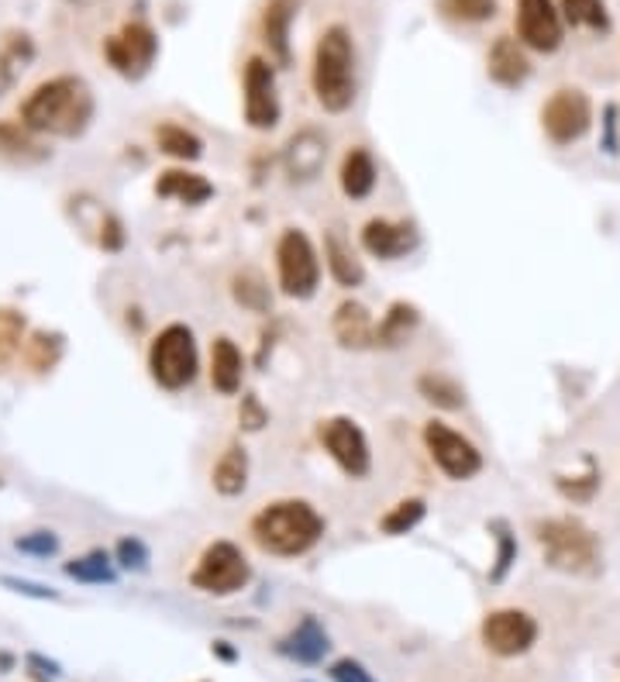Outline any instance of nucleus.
<instances>
[{
    "instance_id": "9d476101",
    "label": "nucleus",
    "mask_w": 620,
    "mask_h": 682,
    "mask_svg": "<svg viewBox=\"0 0 620 682\" xmlns=\"http://www.w3.org/2000/svg\"><path fill=\"white\" fill-rule=\"evenodd\" d=\"M318 438L324 445V451L334 459V466L342 469L349 479H365L373 469V451L370 441H365V431L352 417H328L321 420Z\"/></svg>"
},
{
    "instance_id": "f704fd0d",
    "label": "nucleus",
    "mask_w": 620,
    "mask_h": 682,
    "mask_svg": "<svg viewBox=\"0 0 620 682\" xmlns=\"http://www.w3.org/2000/svg\"><path fill=\"white\" fill-rule=\"evenodd\" d=\"M63 345H60V334H45V331H35L32 341H28V352L24 359L32 362L35 369H52L55 359H60Z\"/></svg>"
},
{
    "instance_id": "e433bc0d",
    "label": "nucleus",
    "mask_w": 620,
    "mask_h": 682,
    "mask_svg": "<svg viewBox=\"0 0 620 682\" xmlns=\"http://www.w3.org/2000/svg\"><path fill=\"white\" fill-rule=\"evenodd\" d=\"M514 562H517V542L506 531H500V548H496V565L490 568V583H503Z\"/></svg>"
},
{
    "instance_id": "c9c22d12",
    "label": "nucleus",
    "mask_w": 620,
    "mask_h": 682,
    "mask_svg": "<svg viewBox=\"0 0 620 682\" xmlns=\"http://www.w3.org/2000/svg\"><path fill=\"white\" fill-rule=\"evenodd\" d=\"M597 487H600V472L589 466V472L586 476H576L573 482L569 479H558V490H562V497H569V500H589L597 493Z\"/></svg>"
},
{
    "instance_id": "58836bf2",
    "label": "nucleus",
    "mask_w": 620,
    "mask_h": 682,
    "mask_svg": "<svg viewBox=\"0 0 620 682\" xmlns=\"http://www.w3.org/2000/svg\"><path fill=\"white\" fill-rule=\"evenodd\" d=\"M118 562L125 568H135V573H142V568L149 565V548L138 542V537H121L118 542Z\"/></svg>"
},
{
    "instance_id": "f03ea898",
    "label": "nucleus",
    "mask_w": 620,
    "mask_h": 682,
    "mask_svg": "<svg viewBox=\"0 0 620 682\" xmlns=\"http://www.w3.org/2000/svg\"><path fill=\"white\" fill-rule=\"evenodd\" d=\"M324 518L318 514L314 503L307 500H276L263 507L248 524L252 542L266 555L276 558H297L307 555L324 537Z\"/></svg>"
},
{
    "instance_id": "a19ab883",
    "label": "nucleus",
    "mask_w": 620,
    "mask_h": 682,
    "mask_svg": "<svg viewBox=\"0 0 620 682\" xmlns=\"http://www.w3.org/2000/svg\"><path fill=\"white\" fill-rule=\"evenodd\" d=\"M328 675H331L334 682H376L373 672L365 669L362 662H355V659H338Z\"/></svg>"
},
{
    "instance_id": "4468645a",
    "label": "nucleus",
    "mask_w": 620,
    "mask_h": 682,
    "mask_svg": "<svg viewBox=\"0 0 620 682\" xmlns=\"http://www.w3.org/2000/svg\"><path fill=\"white\" fill-rule=\"evenodd\" d=\"M517 35L534 52H555L562 45V11L552 0H517Z\"/></svg>"
},
{
    "instance_id": "7c9ffc66",
    "label": "nucleus",
    "mask_w": 620,
    "mask_h": 682,
    "mask_svg": "<svg viewBox=\"0 0 620 682\" xmlns=\"http://www.w3.org/2000/svg\"><path fill=\"white\" fill-rule=\"evenodd\" d=\"M425 514H428V503L420 500V497H407V500H400V503L393 507L389 514L380 521V528H383L386 534H407V531H414L420 521H425Z\"/></svg>"
},
{
    "instance_id": "37998d69",
    "label": "nucleus",
    "mask_w": 620,
    "mask_h": 682,
    "mask_svg": "<svg viewBox=\"0 0 620 682\" xmlns=\"http://www.w3.org/2000/svg\"><path fill=\"white\" fill-rule=\"evenodd\" d=\"M4 586L18 589V593H24V596H39V600H55V589L39 586V583H28V579H11V576H4Z\"/></svg>"
},
{
    "instance_id": "dca6fc26",
    "label": "nucleus",
    "mask_w": 620,
    "mask_h": 682,
    "mask_svg": "<svg viewBox=\"0 0 620 682\" xmlns=\"http://www.w3.org/2000/svg\"><path fill=\"white\" fill-rule=\"evenodd\" d=\"M362 248L376 255V259H404L407 252L417 248V232L407 221H389V217H373L362 227Z\"/></svg>"
},
{
    "instance_id": "6e6552de",
    "label": "nucleus",
    "mask_w": 620,
    "mask_h": 682,
    "mask_svg": "<svg viewBox=\"0 0 620 682\" xmlns=\"http://www.w3.org/2000/svg\"><path fill=\"white\" fill-rule=\"evenodd\" d=\"M425 448L435 459V466L456 482H466V479L483 472V451H479L462 431L448 428L445 420L425 424Z\"/></svg>"
},
{
    "instance_id": "423d86ee",
    "label": "nucleus",
    "mask_w": 620,
    "mask_h": 682,
    "mask_svg": "<svg viewBox=\"0 0 620 682\" xmlns=\"http://www.w3.org/2000/svg\"><path fill=\"white\" fill-rule=\"evenodd\" d=\"M276 276H279V290L293 300L314 297L321 287V259L300 227H287L276 242Z\"/></svg>"
},
{
    "instance_id": "ddd939ff",
    "label": "nucleus",
    "mask_w": 620,
    "mask_h": 682,
    "mask_svg": "<svg viewBox=\"0 0 620 682\" xmlns=\"http://www.w3.org/2000/svg\"><path fill=\"white\" fill-rule=\"evenodd\" d=\"M279 94H276V73L263 60V55H252L245 63V121L256 131H269L279 125Z\"/></svg>"
},
{
    "instance_id": "4c0bfd02",
    "label": "nucleus",
    "mask_w": 620,
    "mask_h": 682,
    "mask_svg": "<svg viewBox=\"0 0 620 682\" xmlns=\"http://www.w3.org/2000/svg\"><path fill=\"white\" fill-rule=\"evenodd\" d=\"M238 420H242V428H245V431H263V428H266V420H269V414H266V407L259 404V396H256V393H248V396H242V407H238Z\"/></svg>"
},
{
    "instance_id": "f3484780",
    "label": "nucleus",
    "mask_w": 620,
    "mask_h": 682,
    "mask_svg": "<svg viewBox=\"0 0 620 682\" xmlns=\"http://www.w3.org/2000/svg\"><path fill=\"white\" fill-rule=\"evenodd\" d=\"M293 18H297V0H269V4L263 8L259 32H263L269 55L279 66H290V60H293V49H290Z\"/></svg>"
},
{
    "instance_id": "393cba45",
    "label": "nucleus",
    "mask_w": 620,
    "mask_h": 682,
    "mask_svg": "<svg viewBox=\"0 0 620 682\" xmlns=\"http://www.w3.org/2000/svg\"><path fill=\"white\" fill-rule=\"evenodd\" d=\"M214 479V490L221 497H238L248 487V451L242 445H228L221 451V459L211 472Z\"/></svg>"
},
{
    "instance_id": "a878e982",
    "label": "nucleus",
    "mask_w": 620,
    "mask_h": 682,
    "mask_svg": "<svg viewBox=\"0 0 620 682\" xmlns=\"http://www.w3.org/2000/svg\"><path fill=\"white\" fill-rule=\"evenodd\" d=\"M420 324V315H417V307L407 303V300H397V303H389V310L383 315V321L376 324V345L383 349H397L404 345V341L417 331Z\"/></svg>"
},
{
    "instance_id": "79ce46f5",
    "label": "nucleus",
    "mask_w": 620,
    "mask_h": 682,
    "mask_svg": "<svg viewBox=\"0 0 620 682\" xmlns=\"http://www.w3.org/2000/svg\"><path fill=\"white\" fill-rule=\"evenodd\" d=\"M35 149L32 141H28V135L14 125H0V152H28Z\"/></svg>"
},
{
    "instance_id": "4be33fe9",
    "label": "nucleus",
    "mask_w": 620,
    "mask_h": 682,
    "mask_svg": "<svg viewBox=\"0 0 620 682\" xmlns=\"http://www.w3.org/2000/svg\"><path fill=\"white\" fill-rule=\"evenodd\" d=\"M245 376V359L232 338H217L211 345V386L221 396H235L242 390Z\"/></svg>"
},
{
    "instance_id": "0eeeda50",
    "label": "nucleus",
    "mask_w": 620,
    "mask_h": 682,
    "mask_svg": "<svg viewBox=\"0 0 620 682\" xmlns=\"http://www.w3.org/2000/svg\"><path fill=\"white\" fill-rule=\"evenodd\" d=\"M252 579V565L245 552L235 542H214L196 558V568L190 573L193 589L211 593V596H232L242 593Z\"/></svg>"
},
{
    "instance_id": "5701e85b",
    "label": "nucleus",
    "mask_w": 620,
    "mask_h": 682,
    "mask_svg": "<svg viewBox=\"0 0 620 682\" xmlns=\"http://www.w3.org/2000/svg\"><path fill=\"white\" fill-rule=\"evenodd\" d=\"M376 162L362 146L349 149L342 159V169H338V183H342V193L352 196V201H365L376 190Z\"/></svg>"
},
{
    "instance_id": "6ab92c4d",
    "label": "nucleus",
    "mask_w": 620,
    "mask_h": 682,
    "mask_svg": "<svg viewBox=\"0 0 620 682\" xmlns=\"http://www.w3.org/2000/svg\"><path fill=\"white\" fill-rule=\"evenodd\" d=\"M331 331H334L338 345H342V349H370V345H376V324L370 318V310H365L359 300L338 303Z\"/></svg>"
},
{
    "instance_id": "20e7f679",
    "label": "nucleus",
    "mask_w": 620,
    "mask_h": 682,
    "mask_svg": "<svg viewBox=\"0 0 620 682\" xmlns=\"http://www.w3.org/2000/svg\"><path fill=\"white\" fill-rule=\"evenodd\" d=\"M534 537H538L545 562L558 568V573L586 576V573H594L600 562L597 534L576 518H548L534 528Z\"/></svg>"
},
{
    "instance_id": "b1692460",
    "label": "nucleus",
    "mask_w": 620,
    "mask_h": 682,
    "mask_svg": "<svg viewBox=\"0 0 620 682\" xmlns=\"http://www.w3.org/2000/svg\"><path fill=\"white\" fill-rule=\"evenodd\" d=\"M324 266H328V273H331V279L338 283V287H345V290L362 287L365 269L359 263V255L352 252V245L338 232H331L324 238Z\"/></svg>"
},
{
    "instance_id": "473e14b6",
    "label": "nucleus",
    "mask_w": 620,
    "mask_h": 682,
    "mask_svg": "<svg viewBox=\"0 0 620 682\" xmlns=\"http://www.w3.org/2000/svg\"><path fill=\"white\" fill-rule=\"evenodd\" d=\"M438 11L448 21H462V24H479L490 21L496 14V0H441Z\"/></svg>"
},
{
    "instance_id": "2eb2a0df",
    "label": "nucleus",
    "mask_w": 620,
    "mask_h": 682,
    "mask_svg": "<svg viewBox=\"0 0 620 682\" xmlns=\"http://www.w3.org/2000/svg\"><path fill=\"white\" fill-rule=\"evenodd\" d=\"M328 162V138L318 128L297 131L284 146V169L293 183H314Z\"/></svg>"
},
{
    "instance_id": "ea45409f",
    "label": "nucleus",
    "mask_w": 620,
    "mask_h": 682,
    "mask_svg": "<svg viewBox=\"0 0 620 682\" xmlns=\"http://www.w3.org/2000/svg\"><path fill=\"white\" fill-rule=\"evenodd\" d=\"M18 548L28 552V555H55V548H60V537H55L52 531H32L18 537Z\"/></svg>"
},
{
    "instance_id": "c03bdc74",
    "label": "nucleus",
    "mask_w": 620,
    "mask_h": 682,
    "mask_svg": "<svg viewBox=\"0 0 620 682\" xmlns=\"http://www.w3.org/2000/svg\"><path fill=\"white\" fill-rule=\"evenodd\" d=\"M28 669H32V675L42 679V682H52L55 675H60V665H55V662H45L42 656H28Z\"/></svg>"
},
{
    "instance_id": "f257e3e1",
    "label": "nucleus",
    "mask_w": 620,
    "mask_h": 682,
    "mask_svg": "<svg viewBox=\"0 0 620 682\" xmlns=\"http://www.w3.org/2000/svg\"><path fill=\"white\" fill-rule=\"evenodd\" d=\"M94 118V94L79 76H52L21 104V128L39 135L76 138Z\"/></svg>"
},
{
    "instance_id": "39448f33",
    "label": "nucleus",
    "mask_w": 620,
    "mask_h": 682,
    "mask_svg": "<svg viewBox=\"0 0 620 682\" xmlns=\"http://www.w3.org/2000/svg\"><path fill=\"white\" fill-rule=\"evenodd\" d=\"M201 355L186 324H165L149 345V373L165 393H180L196 380Z\"/></svg>"
},
{
    "instance_id": "f8f14e48",
    "label": "nucleus",
    "mask_w": 620,
    "mask_h": 682,
    "mask_svg": "<svg viewBox=\"0 0 620 682\" xmlns=\"http://www.w3.org/2000/svg\"><path fill=\"white\" fill-rule=\"evenodd\" d=\"M104 55L121 76L138 79L152 70L156 55H159V39L146 21H128L118 35H110L104 42Z\"/></svg>"
},
{
    "instance_id": "c756f323",
    "label": "nucleus",
    "mask_w": 620,
    "mask_h": 682,
    "mask_svg": "<svg viewBox=\"0 0 620 682\" xmlns=\"http://www.w3.org/2000/svg\"><path fill=\"white\" fill-rule=\"evenodd\" d=\"M417 393L425 396L428 404L445 407V411H459L466 404L462 386L452 376H445V373H425V376L417 380Z\"/></svg>"
},
{
    "instance_id": "cd10ccee",
    "label": "nucleus",
    "mask_w": 620,
    "mask_h": 682,
    "mask_svg": "<svg viewBox=\"0 0 620 682\" xmlns=\"http://www.w3.org/2000/svg\"><path fill=\"white\" fill-rule=\"evenodd\" d=\"M35 45L24 32H11L0 45V87H11V83L24 73V66L32 63Z\"/></svg>"
},
{
    "instance_id": "a211bd4d",
    "label": "nucleus",
    "mask_w": 620,
    "mask_h": 682,
    "mask_svg": "<svg viewBox=\"0 0 620 682\" xmlns=\"http://www.w3.org/2000/svg\"><path fill=\"white\" fill-rule=\"evenodd\" d=\"M487 73H490V79L496 83V87L517 90L521 83L531 76V63H527L521 42L511 39V35H500V39L493 42L490 55H487Z\"/></svg>"
},
{
    "instance_id": "7ed1b4c3",
    "label": "nucleus",
    "mask_w": 620,
    "mask_h": 682,
    "mask_svg": "<svg viewBox=\"0 0 620 682\" xmlns=\"http://www.w3.org/2000/svg\"><path fill=\"white\" fill-rule=\"evenodd\" d=\"M310 83H314V97L328 114H345L355 104V42L349 28L331 24L321 32Z\"/></svg>"
},
{
    "instance_id": "1a4fd4ad",
    "label": "nucleus",
    "mask_w": 620,
    "mask_h": 682,
    "mask_svg": "<svg viewBox=\"0 0 620 682\" xmlns=\"http://www.w3.org/2000/svg\"><path fill=\"white\" fill-rule=\"evenodd\" d=\"M479 638H483L487 651L500 659H517L524 651H531V644L538 641V620H534L527 610L517 607H500L490 610L479 624Z\"/></svg>"
},
{
    "instance_id": "412c9836",
    "label": "nucleus",
    "mask_w": 620,
    "mask_h": 682,
    "mask_svg": "<svg viewBox=\"0 0 620 682\" xmlns=\"http://www.w3.org/2000/svg\"><path fill=\"white\" fill-rule=\"evenodd\" d=\"M156 193L165 201H180V204H204L214 196V183L201 173H190V169H165L156 180Z\"/></svg>"
},
{
    "instance_id": "2f4dec72",
    "label": "nucleus",
    "mask_w": 620,
    "mask_h": 682,
    "mask_svg": "<svg viewBox=\"0 0 620 682\" xmlns=\"http://www.w3.org/2000/svg\"><path fill=\"white\" fill-rule=\"evenodd\" d=\"M232 294L242 307L256 310V315H266L269 310V287H266V279L259 273H238L232 279Z\"/></svg>"
},
{
    "instance_id": "72a5a7b5",
    "label": "nucleus",
    "mask_w": 620,
    "mask_h": 682,
    "mask_svg": "<svg viewBox=\"0 0 620 682\" xmlns=\"http://www.w3.org/2000/svg\"><path fill=\"white\" fill-rule=\"evenodd\" d=\"M66 576H73L79 583H115V568H110L104 552H90L83 558L66 562Z\"/></svg>"
},
{
    "instance_id": "c85d7f7f",
    "label": "nucleus",
    "mask_w": 620,
    "mask_h": 682,
    "mask_svg": "<svg viewBox=\"0 0 620 682\" xmlns=\"http://www.w3.org/2000/svg\"><path fill=\"white\" fill-rule=\"evenodd\" d=\"M562 21H569L573 28H589V32H610V14L603 8V0H558Z\"/></svg>"
},
{
    "instance_id": "9b49d317",
    "label": "nucleus",
    "mask_w": 620,
    "mask_h": 682,
    "mask_svg": "<svg viewBox=\"0 0 620 682\" xmlns=\"http://www.w3.org/2000/svg\"><path fill=\"white\" fill-rule=\"evenodd\" d=\"M594 125V104L576 87H562L542 107V128L555 146H573Z\"/></svg>"
},
{
    "instance_id": "aec40b11",
    "label": "nucleus",
    "mask_w": 620,
    "mask_h": 682,
    "mask_svg": "<svg viewBox=\"0 0 620 682\" xmlns=\"http://www.w3.org/2000/svg\"><path fill=\"white\" fill-rule=\"evenodd\" d=\"M328 631L318 624V617H303L297 628L279 641V651L300 665H318L328 656Z\"/></svg>"
},
{
    "instance_id": "bb28decb",
    "label": "nucleus",
    "mask_w": 620,
    "mask_h": 682,
    "mask_svg": "<svg viewBox=\"0 0 620 682\" xmlns=\"http://www.w3.org/2000/svg\"><path fill=\"white\" fill-rule=\"evenodd\" d=\"M156 141H159V152L173 156V159H180V162H193V159L204 156V141L196 138L190 128L177 125V121H162V125L156 128Z\"/></svg>"
}]
</instances>
